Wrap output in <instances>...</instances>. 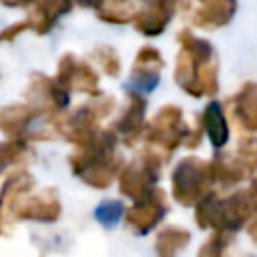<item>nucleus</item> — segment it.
I'll list each match as a JSON object with an SVG mask.
<instances>
[{
    "mask_svg": "<svg viewBox=\"0 0 257 257\" xmlns=\"http://www.w3.org/2000/svg\"><path fill=\"white\" fill-rule=\"evenodd\" d=\"M179 52L175 58V82L193 98L219 92V58L213 44L195 36L189 28L177 34Z\"/></svg>",
    "mask_w": 257,
    "mask_h": 257,
    "instance_id": "obj_1",
    "label": "nucleus"
},
{
    "mask_svg": "<svg viewBox=\"0 0 257 257\" xmlns=\"http://www.w3.org/2000/svg\"><path fill=\"white\" fill-rule=\"evenodd\" d=\"M118 143L112 128H100L68 157L72 175L92 189H108L124 167V159L116 153Z\"/></svg>",
    "mask_w": 257,
    "mask_h": 257,
    "instance_id": "obj_2",
    "label": "nucleus"
},
{
    "mask_svg": "<svg viewBox=\"0 0 257 257\" xmlns=\"http://www.w3.org/2000/svg\"><path fill=\"white\" fill-rule=\"evenodd\" d=\"M257 217V177L241 191L229 197H221L209 191L195 205V223L205 231H227L237 233L243 225Z\"/></svg>",
    "mask_w": 257,
    "mask_h": 257,
    "instance_id": "obj_3",
    "label": "nucleus"
},
{
    "mask_svg": "<svg viewBox=\"0 0 257 257\" xmlns=\"http://www.w3.org/2000/svg\"><path fill=\"white\" fill-rule=\"evenodd\" d=\"M203 133L205 131L201 122L197 128L189 126L183 116V108H179L177 104H167L147 122L143 139L147 149L157 153L167 163L181 145H185L187 149H197Z\"/></svg>",
    "mask_w": 257,
    "mask_h": 257,
    "instance_id": "obj_4",
    "label": "nucleus"
},
{
    "mask_svg": "<svg viewBox=\"0 0 257 257\" xmlns=\"http://www.w3.org/2000/svg\"><path fill=\"white\" fill-rule=\"evenodd\" d=\"M211 185H215L211 163L193 155L183 157L171 173L173 197L183 207L197 205L211 191Z\"/></svg>",
    "mask_w": 257,
    "mask_h": 257,
    "instance_id": "obj_5",
    "label": "nucleus"
},
{
    "mask_svg": "<svg viewBox=\"0 0 257 257\" xmlns=\"http://www.w3.org/2000/svg\"><path fill=\"white\" fill-rule=\"evenodd\" d=\"M114 98L98 94L94 100H88L70 114L62 116L56 124V135L76 147L90 141L100 131V120L114 110Z\"/></svg>",
    "mask_w": 257,
    "mask_h": 257,
    "instance_id": "obj_6",
    "label": "nucleus"
},
{
    "mask_svg": "<svg viewBox=\"0 0 257 257\" xmlns=\"http://www.w3.org/2000/svg\"><path fill=\"white\" fill-rule=\"evenodd\" d=\"M165 161L151 149L141 151L118 175V191L131 201H139L157 189L161 177V165Z\"/></svg>",
    "mask_w": 257,
    "mask_h": 257,
    "instance_id": "obj_7",
    "label": "nucleus"
},
{
    "mask_svg": "<svg viewBox=\"0 0 257 257\" xmlns=\"http://www.w3.org/2000/svg\"><path fill=\"white\" fill-rule=\"evenodd\" d=\"M24 94H26V100L40 112L42 118H46V122L56 133V124L70 102L68 90L56 78H50L42 72H32Z\"/></svg>",
    "mask_w": 257,
    "mask_h": 257,
    "instance_id": "obj_8",
    "label": "nucleus"
},
{
    "mask_svg": "<svg viewBox=\"0 0 257 257\" xmlns=\"http://www.w3.org/2000/svg\"><path fill=\"white\" fill-rule=\"evenodd\" d=\"M62 213L60 195L56 187H48L38 191L36 195H26L10 213L8 225L4 227V235H8L12 223L16 221H38V223H54Z\"/></svg>",
    "mask_w": 257,
    "mask_h": 257,
    "instance_id": "obj_9",
    "label": "nucleus"
},
{
    "mask_svg": "<svg viewBox=\"0 0 257 257\" xmlns=\"http://www.w3.org/2000/svg\"><path fill=\"white\" fill-rule=\"evenodd\" d=\"M167 213H169L167 193L157 187L147 197L133 201V205L124 213V221L133 235H147L165 219Z\"/></svg>",
    "mask_w": 257,
    "mask_h": 257,
    "instance_id": "obj_10",
    "label": "nucleus"
},
{
    "mask_svg": "<svg viewBox=\"0 0 257 257\" xmlns=\"http://www.w3.org/2000/svg\"><path fill=\"white\" fill-rule=\"evenodd\" d=\"M141 8L135 12V28L143 36H159L167 30L177 10L189 6V0H139Z\"/></svg>",
    "mask_w": 257,
    "mask_h": 257,
    "instance_id": "obj_11",
    "label": "nucleus"
},
{
    "mask_svg": "<svg viewBox=\"0 0 257 257\" xmlns=\"http://www.w3.org/2000/svg\"><path fill=\"white\" fill-rule=\"evenodd\" d=\"M145 114H147V100H145L143 92L126 90V104H124L120 116L110 126L124 147L133 149L145 137V131H147Z\"/></svg>",
    "mask_w": 257,
    "mask_h": 257,
    "instance_id": "obj_12",
    "label": "nucleus"
},
{
    "mask_svg": "<svg viewBox=\"0 0 257 257\" xmlns=\"http://www.w3.org/2000/svg\"><path fill=\"white\" fill-rule=\"evenodd\" d=\"M54 78L66 90H78V92H84L88 96H98L100 94L96 70L86 60H80L72 52H64L60 56Z\"/></svg>",
    "mask_w": 257,
    "mask_h": 257,
    "instance_id": "obj_13",
    "label": "nucleus"
},
{
    "mask_svg": "<svg viewBox=\"0 0 257 257\" xmlns=\"http://www.w3.org/2000/svg\"><path fill=\"white\" fill-rule=\"evenodd\" d=\"M165 66V60L161 52L155 46H143L137 52V58L131 68V76L124 84L126 90H139V92H151L157 88L161 80V70Z\"/></svg>",
    "mask_w": 257,
    "mask_h": 257,
    "instance_id": "obj_14",
    "label": "nucleus"
},
{
    "mask_svg": "<svg viewBox=\"0 0 257 257\" xmlns=\"http://www.w3.org/2000/svg\"><path fill=\"white\" fill-rule=\"evenodd\" d=\"M237 12V0H195L191 24L201 30H217L227 26Z\"/></svg>",
    "mask_w": 257,
    "mask_h": 257,
    "instance_id": "obj_15",
    "label": "nucleus"
},
{
    "mask_svg": "<svg viewBox=\"0 0 257 257\" xmlns=\"http://www.w3.org/2000/svg\"><path fill=\"white\" fill-rule=\"evenodd\" d=\"M34 189V177L26 169H16L12 173H6L4 183H2V193H0V227L8 225L10 213L14 207Z\"/></svg>",
    "mask_w": 257,
    "mask_h": 257,
    "instance_id": "obj_16",
    "label": "nucleus"
},
{
    "mask_svg": "<svg viewBox=\"0 0 257 257\" xmlns=\"http://www.w3.org/2000/svg\"><path fill=\"white\" fill-rule=\"evenodd\" d=\"M70 8H72V0H36L26 22L34 34L44 36L56 26V22L64 14L70 12Z\"/></svg>",
    "mask_w": 257,
    "mask_h": 257,
    "instance_id": "obj_17",
    "label": "nucleus"
},
{
    "mask_svg": "<svg viewBox=\"0 0 257 257\" xmlns=\"http://www.w3.org/2000/svg\"><path fill=\"white\" fill-rule=\"evenodd\" d=\"M229 104L239 128L245 133H257V82L247 80L237 94L229 98Z\"/></svg>",
    "mask_w": 257,
    "mask_h": 257,
    "instance_id": "obj_18",
    "label": "nucleus"
},
{
    "mask_svg": "<svg viewBox=\"0 0 257 257\" xmlns=\"http://www.w3.org/2000/svg\"><path fill=\"white\" fill-rule=\"evenodd\" d=\"M40 118V112L30 104H8L0 110V131L6 139H30V124Z\"/></svg>",
    "mask_w": 257,
    "mask_h": 257,
    "instance_id": "obj_19",
    "label": "nucleus"
},
{
    "mask_svg": "<svg viewBox=\"0 0 257 257\" xmlns=\"http://www.w3.org/2000/svg\"><path fill=\"white\" fill-rule=\"evenodd\" d=\"M199 122L209 139V143L215 147V149H221L227 145L229 141V122H227V116H225V108L219 100H211L201 116H199Z\"/></svg>",
    "mask_w": 257,
    "mask_h": 257,
    "instance_id": "obj_20",
    "label": "nucleus"
},
{
    "mask_svg": "<svg viewBox=\"0 0 257 257\" xmlns=\"http://www.w3.org/2000/svg\"><path fill=\"white\" fill-rule=\"evenodd\" d=\"M215 183L221 187H235L243 181H249L251 175L243 169V165L237 161L235 153H217L211 161Z\"/></svg>",
    "mask_w": 257,
    "mask_h": 257,
    "instance_id": "obj_21",
    "label": "nucleus"
},
{
    "mask_svg": "<svg viewBox=\"0 0 257 257\" xmlns=\"http://www.w3.org/2000/svg\"><path fill=\"white\" fill-rule=\"evenodd\" d=\"M191 241V233L179 225L163 227L155 237V255L157 257H177Z\"/></svg>",
    "mask_w": 257,
    "mask_h": 257,
    "instance_id": "obj_22",
    "label": "nucleus"
},
{
    "mask_svg": "<svg viewBox=\"0 0 257 257\" xmlns=\"http://www.w3.org/2000/svg\"><path fill=\"white\" fill-rule=\"evenodd\" d=\"M32 147H30V139L20 137V139H6L0 147V157H2V171H16V169H24L30 159H34L32 155Z\"/></svg>",
    "mask_w": 257,
    "mask_h": 257,
    "instance_id": "obj_23",
    "label": "nucleus"
},
{
    "mask_svg": "<svg viewBox=\"0 0 257 257\" xmlns=\"http://www.w3.org/2000/svg\"><path fill=\"white\" fill-rule=\"evenodd\" d=\"M94 12L98 20L114 26H124L135 18L133 0H96Z\"/></svg>",
    "mask_w": 257,
    "mask_h": 257,
    "instance_id": "obj_24",
    "label": "nucleus"
},
{
    "mask_svg": "<svg viewBox=\"0 0 257 257\" xmlns=\"http://www.w3.org/2000/svg\"><path fill=\"white\" fill-rule=\"evenodd\" d=\"M90 58L98 64V68L106 74V76H118L120 74V58L116 54V50L108 44H98L92 48Z\"/></svg>",
    "mask_w": 257,
    "mask_h": 257,
    "instance_id": "obj_25",
    "label": "nucleus"
},
{
    "mask_svg": "<svg viewBox=\"0 0 257 257\" xmlns=\"http://www.w3.org/2000/svg\"><path fill=\"white\" fill-rule=\"evenodd\" d=\"M124 205L122 201H116V199H104L98 203V207L94 209V219L104 227V229H112L118 225L120 217L124 215Z\"/></svg>",
    "mask_w": 257,
    "mask_h": 257,
    "instance_id": "obj_26",
    "label": "nucleus"
},
{
    "mask_svg": "<svg viewBox=\"0 0 257 257\" xmlns=\"http://www.w3.org/2000/svg\"><path fill=\"white\" fill-rule=\"evenodd\" d=\"M235 233H227V231H213V235L199 247L197 257H227L229 245L233 241Z\"/></svg>",
    "mask_w": 257,
    "mask_h": 257,
    "instance_id": "obj_27",
    "label": "nucleus"
},
{
    "mask_svg": "<svg viewBox=\"0 0 257 257\" xmlns=\"http://www.w3.org/2000/svg\"><path fill=\"white\" fill-rule=\"evenodd\" d=\"M235 157L253 179L257 173V137H243L235 149Z\"/></svg>",
    "mask_w": 257,
    "mask_h": 257,
    "instance_id": "obj_28",
    "label": "nucleus"
},
{
    "mask_svg": "<svg viewBox=\"0 0 257 257\" xmlns=\"http://www.w3.org/2000/svg\"><path fill=\"white\" fill-rule=\"evenodd\" d=\"M26 30H30V26H28L26 20L16 22V24L4 28V32H2V40H4V42H12V40H16V38H18L22 32H26Z\"/></svg>",
    "mask_w": 257,
    "mask_h": 257,
    "instance_id": "obj_29",
    "label": "nucleus"
},
{
    "mask_svg": "<svg viewBox=\"0 0 257 257\" xmlns=\"http://www.w3.org/2000/svg\"><path fill=\"white\" fill-rule=\"evenodd\" d=\"M0 2L6 8H28L36 4V0H0Z\"/></svg>",
    "mask_w": 257,
    "mask_h": 257,
    "instance_id": "obj_30",
    "label": "nucleus"
},
{
    "mask_svg": "<svg viewBox=\"0 0 257 257\" xmlns=\"http://www.w3.org/2000/svg\"><path fill=\"white\" fill-rule=\"evenodd\" d=\"M247 235H249L251 243H253V245H257V217H255V219H251V223H249V227H247Z\"/></svg>",
    "mask_w": 257,
    "mask_h": 257,
    "instance_id": "obj_31",
    "label": "nucleus"
},
{
    "mask_svg": "<svg viewBox=\"0 0 257 257\" xmlns=\"http://www.w3.org/2000/svg\"><path fill=\"white\" fill-rule=\"evenodd\" d=\"M76 4H80V6H84V8H88V6H94L96 4V0H74Z\"/></svg>",
    "mask_w": 257,
    "mask_h": 257,
    "instance_id": "obj_32",
    "label": "nucleus"
}]
</instances>
